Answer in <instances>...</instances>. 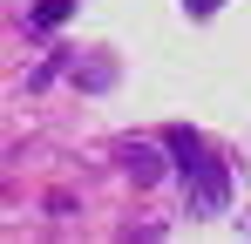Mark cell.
<instances>
[{
	"label": "cell",
	"mask_w": 251,
	"mask_h": 244,
	"mask_svg": "<svg viewBox=\"0 0 251 244\" xmlns=\"http://www.w3.org/2000/svg\"><path fill=\"white\" fill-rule=\"evenodd\" d=\"M183 176H190V203H197V210H204V217H210V210H224V170H217V163H197V170H183Z\"/></svg>",
	"instance_id": "cell-1"
},
{
	"label": "cell",
	"mask_w": 251,
	"mask_h": 244,
	"mask_svg": "<svg viewBox=\"0 0 251 244\" xmlns=\"http://www.w3.org/2000/svg\"><path fill=\"white\" fill-rule=\"evenodd\" d=\"M68 14H75V0H34V7H27V27H34V34H54Z\"/></svg>",
	"instance_id": "cell-2"
},
{
	"label": "cell",
	"mask_w": 251,
	"mask_h": 244,
	"mask_svg": "<svg viewBox=\"0 0 251 244\" xmlns=\"http://www.w3.org/2000/svg\"><path fill=\"white\" fill-rule=\"evenodd\" d=\"M170 156H176V170H197V163H204L210 149L197 143V136H190V129H170Z\"/></svg>",
	"instance_id": "cell-3"
},
{
	"label": "cell",
	"mask_w": 251,
	"mask_h": 244,
	"mask_svg": "<svg viewBox=\"0 0 251 244\" xmlns=\"http://www.w3.org/2000/svg\"><path fill=\"white\" fill-rule=\"evenodd\" d=\"M123 163L143 176V183H156V176H163V156H156V149H143V143H123Z\"/></svg>",
	"instance_id": "cell-4"
},
{
	"label": "cell",
	"mask_w": 251,
	"mask_h": 244,
	"mask_svg": "<svg viewBox=\"0 0 251 244\" xmlns=\"http://www.w3.org/2000/svg\"><path fill=\"white\" fill-rule=\"evenodd\" d=\"M183 7H190V14H217L224 0H183Z\"/></svg>",
	"instance_id": "cell-5"
}]
</instances>
